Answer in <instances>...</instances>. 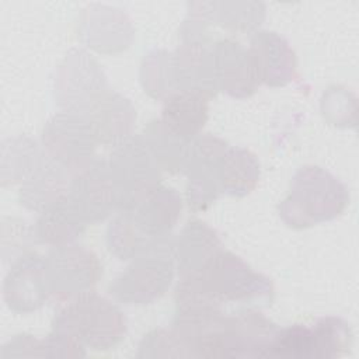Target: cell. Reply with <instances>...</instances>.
Instances as JSON below:
<instances>
[{"mask_svg": "<svg viewBox=\"0 0 359 359\" xmlns=\"http://www.w3.org/2000/svg\"><path fill=\"white\" fill-rule=\"evenodd\" d=\"M349 205V191L334 174L318 165H304L292 178L289 194L279 203V216L292 229L331 222Z\"/></svg>", "mask_w": 359, "mask_h": 359, "instance_id": "cell-1", "label": "cell"}, {"mask_svg": "<svg viewBox=\"0 0 359 359\" xmlns=\"http://www.w3.org/2000/svg\"><path fill=\"white\" fill-rule=\"evenodd\" d=\"M52 327L69 331L91 351H108L123 341L128 324L112 300L87 290L65 302L53 317Z\"/></svg>", "mask_w": 359, "mask_h": 359, "instance_id": "cell-2", "label": "cell"}, {"mask_svg": "<svg viewBox=\"0 0 359 359\" xmlns=\"http://www.w3.org/2000/svg\"><path fill=\"white\" fill-rule=\"evenodd\" d=\"M174 245L172 234L154 240L112 280L108 287L109 294L119 303L130 306L150 304L163 297L177 272Z\"/></svg>", "mask_w": 359, "mask_h": 359, "instance_id": "cell-3", "label": "cell"}, {"mask_svg": "<svg viewBox=\"0 0 359 359\" xmlns=\"http://www.w3.org/2000/svg\"><path fill=\"white\" fill-rule=\"evenodd\" d=\"M201 276L223 306L230 303L255 309L273 302L272 280L230 251H219L201 272Z\"/></svg>", "mask_w": 359, "mask_h": 359, "instance_id": "cell-4", "label": "cell"}, {"mask_svg": "<svg viewBox=\"0 0 359 359\" xmlns=\"http://www.w3.org/2000/svg\"><path fill=\"white\" fill-rule=\"evenodd\" d=\"M107 163L118 195V212L132 209L161 184V170L142 135L135 133L115 144Z\"/></svg>", "mask_w": 359, "mask_h": 359, "instance_id": "cell-5", "label": "cell"}, {"mask_svg": "<svg viewBox=\"0 0 359 359\" xmlns=\"http://www.w3.org/2000/svg\"><path fill=\"white\" fill-rule=\"evenodd\" d=\"M45 272L50 297L65 303L98 283L102 264L93 250L73 243L48 251Z\"/></svg>", "mask_w": 359, "mask_h": 359, "instance_id": "cell-6", "label": "cell"}, {"mask_svg": "<svg viewBox=\"0 0 359 359\" xmlns=\"http://www.w3.org/2000/svg\"><path fill=\"white\" fill-rule=\"evenodd\" d=\"M55 100L62 111L83 115L108 88L98 62L86 50L67 52L55 76Z\"/></svg>", "mask_w": 359, "mask_h": 359, "instance_id": "cell-7", "label": "cell"}, {"mask_svg": "<svg viewBox=\"0 0 359 359\" xmlns=\"http://www.w3.org/2000/svg\"><path fill=\"white\" fill-rule=\"evenodd\" d=\"M42 149L70 175L95 158L97 140L87 119L74 112L60 111L43 125Z\"/></svg>", "mask_w": 359, "mask_h": 359, "instance_id": "cell-8", "label": "cell"}, {"mask_svg": "<svg viewBox=\"0 0 359 359\" xmlns=\"http://www.w3.org/2000/svg\"><path fill=\"white\" fill-rule=\"evenodd\" d=\"M227 142L212 133L198 135L188 147L182 172L187 177L185 198L191 210L203 212L222 195L219 170Z\"/></svg>", "mask_w": 359, "mask_h": 359, "instance_id": "cell-9", "label": "cell"}, {"mask_svg": "<svg viewBox=\"0 0 359 359\" xmlns=\"http://www.w3.org/2000/svg\"><path fill=\"white\" fill-rule=\"evenodd\" d=\"M171 327L191 358H231L230 317L223 307L175 311Z\"/></svg>", "mask_w": 359, "mask_h": 359, "instance_id": "cell-10", "label": "cell"}, {"mask_svg": "<svg viewBox=\"0 0 359 359\" xmlns=\"http://www.w3.org/2000/svg\"><path fill=\"white\" fill-rule=\"evenodd\" d=\"M67 198L87 224L118 212V195L107 160L95 157L70 178Z\"/></svg>", "mask_w": 359, "mask_h": 359, "instance_id": "cell-11", "label": "cell"}, {"mask_svg": "<svg viewBox=\"0 0 359 359\" xmlns=\"http://www.w3.org/2000/svg\"><path fill=\"white\" fill-rule=\"evenodd\" d=\"M50 297L45 257L31 251L15 259L3 282L6 306L17 314H29L39 310Z\"/></svg>", "mask_w": 359, "mask_h": 359, "instance_id": "cell-12", "label": "cell"}, {"mask_svg": "<svg viewBox=\"0 0 359 359\" xmlns=\"http://www.w3.org/2000/svg\"><path fill=\"white\" fill-rule=\"evenodd\" d=\"M213 38L181 41L172 52L178 91H192L213 98L219 93Z\"/></svg>", "mask_w": 359, "mask_h": 359, "instance_id": "cell-13", "label": "cell"}, {"mask_svg": "<svg viewBox=\"0 0 359 359\" xmlns=\"http://www.w3.org/2000/svg\"><path fill=\"white\" fill-rule=\"evenodd\" d=\"M259 84L285 87L297 77V57L286 38L273 31H255L250 39Z\"/></svg>", "mask_w": 359, "mask_h": 359, "instance_id": "cell-14", "label": "cell"}, {"mask_svg": "<svg viewBox=\"0 0 359 359\" xmlns=\"http://www.w3.org/2000/svg\"><path fill=\"white\" fill-rule=\"evenodd\" d=\"M219 91L243 100L257 93L259 84L248 48L233 38H222L213 45Z\"/></svg>", "mask_w": 359, "mask_h": 359, "instance_id": "cell-15", "label": "cell"}, {"mask_svg": "<svg viewBox=\"0 0 359 359\" xmlns=\"http://www.w3.org/2000/svg\"><path fill=\"white\" fill-rule=\"evenodd\" d=\"M98 144L115 146L132 136L136 122L133 104L122 94L107 90L83 114Z\"/></svg>", "mask_w": 359, "mask_h": 359, "instance_id": "cell-16", "label": "cell"}, {"mask_svg": "<svg viewBox=\"0 0 359 359\" xmlns=\"http://www.w3.org/2000/svg\"><path fill=\"white\" fill-rule=\"evenodd\" d=\"M229 317L231 358H271L280 327L254 307H244Z\"/></svg>", "mask_w": 359, "mask_h": 359, "instance_id": "cell-17", "label": "cell"}, {"mask_svg": "<svg viewBox=\"0 0 359 359\" xmlns=\"http://www.w3.org/2000/svg\"><path fill=\"white\" fill-rule=\"evenodd\" d=\"M80 35L97 52L118 53L130 45L133 28L125 13L100 6L83 14Z\"/></svg>", "mask_w": 359, "mask_h": 359, "instance_id": "cell-18", "label": "cell"}, {"mask_svg": "<svg viewBox=\"0 0 359 359\" xmlns=\"http://www.w3.org/2000/svg\"><path fill=\"white\" fill-rule=\"evenodd\" d=\"M182 210L181 195L171 187L160 184L132 209L125 210L135 224L150 238L171 234Z\"/></svg>", "mask_w": 359, "mask_h": 359, "instance_id": "cell-19", "label": "cell"}, {"mask_svg": "<svg viewBox=\"0 0 359 359\" xmlns=\"http://www.w3.org/2000/svg\"><path fill=\"white\" fill-rule=\"evenodd\" d=\"M70 178L72 175L45 151L35 168L20 184L18 202L25 209L39 213L67 195Z\"/></svg>", "mask_w": 359, "mask_h": 359, "instance_id": "cell-20", "label": "cell"}, {"mask_svg": "<svg viewBox=\"0 0 359 359\" xmlns=\"http://www.w3.org/2000/svg\"><path fill=\"white\" fill-rule=\"evenodd\" d=\"M223 250L220 236L202 220H189L175 238L174 255L178 276L201 273Z\"/></svg>", "mask_w": 359, "mask_h": 359, "instance_id": "cell-21", "label": "cell"}, {"mask_svg": "<svg viewBox=\"0 0 359 359\" xmlns=\"http://www.w3.org/2000/svg\"><path fill=\"white\" fill-rule=\"evenodd\" d=\"M86 227L87 223L66 195L39 212L34 231L39 244L52 248L76 243L86 231Z\"/></svg>", "mask_w": 359, "mask_h": 359, "instance_id": "cell-22", "label": "cell"}, {"mask_svg": "<svg viewBox=\"0 0 359 359\" xmlns=\"http://www.w3.org/2000/svg\"><path fill=\"white\" fill-rule=\"evenodd\" d=\"M209 118V100L192 91H175L163 101L160 119L178 136L192 142Z\"/></svg>", "mask_w": 359, "mask_h": 359, "instance_id": "cell-23", "label": "cell"}, {"mask_svg": "<svg viewBox=\"0 0 359 359\" xmlns=\"http://www.w3.org/2000/svg\"><path fill=\"white\" fill-rule=\"evenodd\" d=\"M261 167L257 156L240 146H229L222 157L219 180L222 194L243 198L258 185Z\"/></svg>", "mask_w": 359, "mask_h": 359, "instance_id": "cell-24", "label": "cell"}, {"mask_svg": "<svg viewBox=\"0 0 359 359\" xmlns=\"http://www.w3.org/2000/svg\"><path fill=\"white\" fill-rule=\"evenodd\" d=\"M140 135L161 171L182 172L191 142L172 132L160 118L151 119Z\"/></svg>", "mask_w": 359, "mask_h": 359, "instance_id": "cell-25", "label": "cell"}, {"mask_svg": "<svg viewBox=\"0 0 359 359\" xmlns=\"http://www.w3.org/2000/svg\"><path fill=\"white\" fill-rule=\"evenodd\" d=\"M45 150L28 136L8 137L1 142V185L21 184L42 158Z\"/></svg>", "mask_w": 359, "mask_h": 359, "instance_id": "cell-26", "label": "cell"}, {"mask_svg": "<svg viewBox=\"0 0 359 359\" xmlns=\"http://www.w3.org/2000/svg\"><path fill=\"white\" fill-rule=\"evenodd\" d=\"M212 25L231 32L255 31L265 18V6L252 1H206Z\"/></svg>", "mask_w": 359, "mask_h": 359, "instance_id": "cell-27", "label": "cell"}, {"mask_svg": "<svg viewBox=\"0 0 359 359\" xmlns=\"http://www.w3.org/2000/svg\"><path fill=\"white\" fill-rule=\"evenodd\" d=\"M140 83L144 93L161 101L178 91L172 52L165 49L149 52L140 65Z\"/></svg>", "mask_w": 359, "mask_h": 359, "instance_id": "cell-28", "label": "cell"}, {"mask_svg": "<svg viewBox=\"0 0 359 359\" xmlns=\"http://www.w3.org/2000/svg\"><path fill=\"white\" fill-rule=\"evenodd\" d=\"M314 359H332L351 352L353 334L348 321L341 317L327 316L318 318L313 325Z\"/></svg>", "mask_w": 359, "mask_h": 359, "instance_id": "cell-29", "label": "cell"}, {"mask_svg": "<svg viewBox=\"0 0 359 359\" xmlns=\"http://www.w3.org/2000/svg\"><path fill=\"white\" fill-rule=\"evenodd\" d=\"M157 238L147 237L125 212L118 215L109 222L107 227V245L112 255L121 261H130Z\"/></svg>", "mask_w": 359, "mask_h": 359, "instance_id": "cell-30", "label": "cell"}, {"mask_svg": "<svg viewBox=\"0 0 359 359\" xmlns=\"http://www.w3.org/2000/svg\"><path fill=\"white\" fill-rule=\"evenodd\" d=\"M271 358L314 359L311 327L304 324H293L279 328L272 345Z\"/></svg>", "mask_w": 359, "mask_h": 359, "instance_id": "cell-31", "label": "cell"}, {"mask_svg": "<svg viewBox=\"0 0 359 359\" xmlns=\"http://www.w3.org/2000/svg\"><path fill=\"white\" fill-rule=\"evenodd\" d=\"M136 358H191V353L172 327H160L143 335L137 346Z\"/></svg>", "mask_w": 359, "mask_h": 359, "instance_id": "cell-32", "label": "cell"}, {"mask_svg": "<svg viewBox=\"0 0 359 359\" xmlns=\"http://www.w3.org/2000/svg\"><path fill=\"white\" fill-rule=\"evenodd\" d=\"M321 114L324 119L334 126H355L356 98L352 91L342 86L327 88L321 98Z\"/></svg>", "mask_w": 359, "mask_h": 359, "instance_id": "cell-33", "label": "cell"}, {"mask_svg": "<svg viewBox=\"0 0 359 359\" xmlns=\"http://www.w3.org/2000/svg\"><path fill=\"white\" fill-rule=\"evenodd\" d=\"M38 243L34 226L31 227L24 219L4 217L1 222V257L3 261L11 264L22 255L32 251V245Z\"/></svg>", "mask_w": 359, "mask_h": 359, "instance_id": "cell-34", "label": "cell"}, {"mask_svg": "<svg viewBox=\"0 0 359 359\" xmlns=\"http://www.w3.org/2000/svg\"><path fill=\"white\" fill-rule=\"evenodd\" d=\"M45 355L49 359H70V358H84L87 355L86 346L66 330L52 327L49 335L43 339Z\"/></svg>", "mask_w": 359, "mask_h": 359, "instance_id": "cell-35", "label": "cell"}, {"mask_svg": "<svg viewBox=\"0 0 359 359\" xmlns=\"http://www.w3.org/2000/svg\"><path fill=\"white\" fill-rule=\"evenodd\" d=\"M0 358H46L43 339L29 334L14 335L1 346Z\"/></svg>", "mask_w": 359, "mask_h": 359, "instance_id": "cell-36", "label": "cell"}]
</instances>
